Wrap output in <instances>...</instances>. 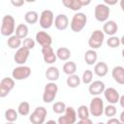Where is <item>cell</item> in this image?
<instances>
[{
    "instance_id": "obj_20",
    "label": "cell",
    "mask_w": 124,
    "mask_h": 124,
    "mask_svg": "<svg viewBox=\"0 0 124 124\" xmlns=\"http://www.w3.org/2000/svg\"><path fill=\"white\" fill-rule=\"evenodd\" d=\"M108 67L106 62H103V61L97 62L94 66V74L97 77H100V78L105 77L108 74Z\"/></svg>"
},
{
    "instance_id": "obj_15",
    "label": "cell",
    "mask_w": 124,
    "mask_h": 124,
    "mask_svg": "<svg viewBox=\"0 0 124 124\" xmlns=\"http://www.w3.org/2000/svg\"><path fill=\"white\" fill-rule=\"evenodd\" d=\"M106 89V85L102 80H94L90 83L88 87V91L92 96H98L102 93H104Z\"/></svg>"
},
{
    "instance_id": "obj_32",
    "label": "cell",
    "mask_w": 124,
    "mask_h": 124,
    "mask_svg": "<svg viewBox=\"0 0 124 124\" xmlns=\"http://www.w3.org/2000/svg\"><path fill=\"white\" fill-rule=\"evenodd\" d=\"M18 112L14 108H8L5 111V118L7 122H15L17 120Z\"/></svg>"
},
{
    "instance_id": "obj_6",
    "label": "cell",
    "mask_w": 124,
    "mask_h": 124,
    "mask_svg": "<svg viewBox=\"0 0 124 124\" xmlns=\"http://www.w3.org/2000/svg\"><path fill=\"white\" fill-rule=\"evenodd\" d=\"M109 14H110V9L106 4L101 3V4L96 5L95 10H94V16L98 21H100V22L108 21Z\"/></svg>"
},
{
    "instance_id": "obj_45",
    "label": "cell",
    "mask_w": 124,
    "mask_h": 124,
    "mask_svg": "<svg viewBox=\"0 0 124 124\" xmlns=\"http://www.w3.org/2000/svg\"><path fill=\"white\" fill-rule=\"evenodd\" d=\"M44 124H58L55 120H47L46 122H45Z\"/></svg>"
},
{
    "instance_id": "obj_19",
    "label": "cell",
    "mask_w": 124,
    "mask_h": 124,
    "mask_svg": "<svg viewBox=\"0 0 124 124\" xmlns=\"http://www.w3.org/2000/svg\"><path fill=\"white\" fill-rule=\"evenodd\" d=\"M111 76L118 84L124 85V67L115 66L111 71Z\"/></svg>"
},
{
    "instance_id": "obj_21",
    "label": "cell",
    "mask_w": 124,
    "mask_h": 124,
    "mask_svg": "<svg viewBox=\"0 0 124 124\" xmlns=\"http://www.w3.org/2000/svg\"><path fill=\"white\" fill-rule=\"evenodd\" d=\"M46 78L50 82H54L59 78V70L57 67L50 66L46 71Z\"/></svg>"
},
{
    "instance_id": "obj_28",
    "label": "cell",
    "mask_w": 124,
    "mask_h": 124,
    "mask_svg": "<svg viewBox=\"0 0 124 124\" xmlns=\"http://www.w3.org/2000/svg\"><path fill=\"white\" fill-rule=\"evenodd\" d=\"M38 19H40L39 15L35 11H28L24 15V20L29 24H35L38 21Z\"/></svg>"
},
{
    "instance_id": "obj_9",
    "label": "cell",
    "mask_w": 124,
    "mask_h": 124,
    "mask_svg": "<svg viewBox=\"0 0 124 124\" xmlns=\"http://www.w3.org/2000/svg\"><path fill=\"white\" fill-rule=\"evenodd\" d=\"M54 22V16L50 10H44L40 15L39 23L43 29H49Z\"/></svg>"
},
{
    "instance_id": "obj_22",
    "label": "cell",
    "mask_w": 124,
    "mask_h": 124,
    "mask_svg": "<svg viewBox=\"0 0 124 124\" xmlns=\"http://www.w3.org/2000/svg\"><path fill=\"white\" fill-rule=\"evenodd\" d=\"M98 59V54L95 49H88L84 53V61L87 65H94L96 64Z\"/></svg>"
},
{
    "instance_id": "obj_47",
    "label": "cell",
    "mask_w": 124,
    "mask_h": 124,
    "mask_svg": "<svg viewBox=\"0 0 124 124\" xmlns=\"http://www.w3.org/2000/svg\"><path fill=\"white\" fill-rule=\"evenodd\" d=\"M120 44H121L122 46H124V35L120 38Z\"/></svg>"
},
{
    "instance_id": "obj_29",
    "label": "cell",
    "mask_w": 124,
    "mask_h": 124,
    "mask_svg": "<svg viewBox=\"0 0 124 124\" xmlns=\"http://www.w3.org/2000/svg\"><path fill=\"white\" fill-rule=\"evenodd\" d=\"M63 72L68 75V76H71V75H74L77 71V64L74 62V61H68L66 62L64 65H63Z\"/></svg>"
},
{
    "instance_id": "obj_42",
    "label": "cell",
    "mask_w": 124,
    "mask_h": 124,
    "mask_svg": "<svg viewBox=\"0 0 124 124\" xmlns=\"http://www.w3.org/2000/svg\"><path fill=\"white\" fill-rule=\"evenodd\" d=\"M79 3H80V5H81V7H84V6L89 5V4L91 3V1H90V0H79Z\"/></svg>"
},
{
    "instance_id": "obj_51",
    "label": "cell",
    "mask_w": 124,
    "mask_h": 124,
    "mask_svg": "<svg viewBox=\"0 0 124 124\" xmlns=\"http://www.w3.org/2000/svg\"><path fill=\"white\" fill-rule=\"evenodd\" d=\"M119 124H124V123H122V122H120V123H119Z\"/></svg>"
},
{
    "instance_id": "obj_49",
    "label": "cell",
    "mask_w": 124,
    "mask_h": 124,
    "mask_svg": "<svg viewBox=\"0 0 124 124\" xmlns=\"http://www.w3.org/2000/svg\"><path fill=\"white\" fill-rule=\"evenodd\" d=\"M5 124H16L15 122H7V123H5Z\"/></svg>"
},
{
    "instance_id": "obj_35",
    "label": "cell",
    "mask_w": 124,
    "mask_h": 124,
    "mask_svg": "<svg viewBox=\"0 0 124 124\" xmlns=\"http://www.w3.org/2000/svg\"><path fill=\"white\" fill-rule=\"evenodd\" d=\"M107 45L111 47V48H115V47H118L121 44H120V39L116 36H111L108 39L107 41Z\"/></svg>"
},
{
    "instance_id": "obj_16",
    "label": "cell",
    "mask_w": 124,
    "mask_h": 124,
    "mask_svg": "<svg viewBox=\"0 0 124 124\" xmlns=\"http://www.w3.org/2000/svg\"><path fill=\"white\" fill-rule=\"evenodd\" d=\"M42 54H43V59L46 64H53L57 59L56 52H54L51 46L42 47Z\"/></svg>"
},
{
    "instance_id": "obj_34",
    "label": "cell",
    "mask_w": 124,
    "mask_h": 124,
    "mask_svg": "<svg viewBox=\"0 0 124 124\" xmlns=\"http://www.w3.org/2000/svg\"><path fill=\"white\" fill-rule=\"evenodd\" d=\"M92 79H93V73L91 70H85L82 74V77H81V80L84 84H90L92 82Z\"/></svg>"
},
{
    "instance_id": "obj_50",
    "label": "cell",
    "mask_w": 124,
    "mask_h": 124,
    "mask_svg": "<svg viewBox=\"0 0 124 124\" xmlns=\"http://www.w3.org/2000/svg\"><path fill=\"white\" fill-rule=\"evenodd\" d=\"M97 124H105V123H104V122H98Z\"/></svg>"
},
{
    "instance_id": "obj_25",
    "label": "cell",
    "mask_w": 124,
    "mask_h": 124,
    "mask_svg": "<svg viewBox=\"0 0 124 124\" xmlns=\"http://www.w3.org/2000/svg\"><path fill=\"white\" fill-rule=\"evenodd\" d=\"M62 4L66 8H68L72 11H75V12H78V10H80L82 8L79 3V0H63Z\"/></svg>"
},
{
    "instance_id": "obj_7",
    "label": "cell",
    "mask_w": 124,
    "mask_h": 124,
    "mask_svg": "<svg viewBox=\"0 0 124 124\" xmlns=\"http://www.w3.org/2000/svg\"><path fill=\"white\" fill-rule=\"evenodd\" d=\"M104 101L100 98V97H94L89 105V111L90 113L95 116V117H99L104 113Z\"/></svg>"
},
{
    "instance_id": "obj_3",
    "label": "cell",
    "mask_w": 124,
    "mask_h": 124,
    "mask_svg": "<svg viewBox=\"0 0 124 124\" xmlns=\"http://www.w3.org/2000/svg\"><path fill=\"white\" fill-rule=\"evenodd\" d=\"M58 92V86L55 82H48L46 84L45 89H44V93H43V101L45 103H51L55 97L56 94Z\"/></svg>"
},
{
    "instance_id": "obj_24",
    "label": "cell",
    "mask_w": 124,
    "mask_h": 124,
    "mask_svg": "<svg viewBox=\"0 0 124 124\" xmlns=\"http://www.w3.org/2000/svg\"><path fill=\"white\" fill-rule=\"evenodd\" d=\"M15 35L16 37H18L19 39H26L27 35H28V27L26 24L24 23H20L16 26V31H15Z\"/></svg>"
},
{
    "instance_id": "obj_38",
    "label": "cell",
    "mask_w": 124,
    "mask_h": 124,
    "mask_svg": "<svg viewBox=\"0 0 124 124\" xmlns=\"http://www.w3.org/2000/svg\"><path fill=\"white\" fill-rule=\"evenodd\" d=\"M24 0H11V4L15 7H21L22 5H24Z\"/></svg>"
},
{
    "instance_id": "obj_33",
    "label": "cell",
    "mask_w": 124,
    "mask_h": 124,
    "mask_svg": "<svg viewBox=\"0 0 124 124\" xmlns=\"http://www.w3.org/2000/svg\"><path fill=\"white\" fill-rule=\"evenodd\" d=\"M67 106L64 102H55L52 106V110L57 114H62L65 112Z\"/></svg>"
},
{
    "instance_id": "obj_8",
    "label": "cell",
    "mask_w": 124,
    "mask_h": 124,
    "mask_svg": "<svg viewBox=\"0 0 124 124\" xmlns=\"http://www.w3.org/2000/svg\"><path fill=\"white\" fill-rule=\"evenodd\" d=\"M77 111L73 107H67L64 114L57 120L58 124H75L77 122Z\"/></svg>"
},
{
    "instance_id": "obj_27",
    "label": "cell",
    "mask_w": 124,
    "mask_h": 124,
    "mask_svg": "<svg viewBox=\"0 0 124 124\" xmlns=\"http://www.w3.org/2000/svg\"><path fill=\"white\" fill-rule=\"evenodd\" d=\"M7 44H8V46L12 49H18L19 47H21L20 46H21V39H19L16 35H13V36L8 38Z\"/></svg>"
},
{
    "instance_id": "obj_43",
    "label": "cell",
    "mask_w": 124,
    "mask_h": 124,
    "mask_svg": "<svg viewBox=\"0 0 124 124\" xmlns=\"http://www.w3.org/2000/svg\"><path fill=\"white\" fill-rule=\"evenodd\" d=\"M119 104H120V106L124 108V95H122V96H120V99H119Z\"/></svg>"
},
{
    "instance_id": "obj_44",
    "label": "cell",
    "mask_w": 124,
    "mask_h": 124,
    "mask_svg": "<svg viewBox=\"0 0 124 124\" xmlns=\"http://www.w3.org/2000/svg\"><path fill=\"white\" fill-rule=\"evenodd\" d=\"M119 120H120V122H122V123H124V110L120 113V116H119Z\"/></svg>"
},
{
    "instance_id": "obj_5",
    "label": "cell",
    "mask_w": 124,
    "mask_h": 124,
    "mask_svg": "<svg viewBox=\"0 0 124 124\" xmlns=\"http://www.w3.org/2000/svg\"><path fill=\"white\" fill-rule=\"evenodd\" d=\"M46 114L47 110L45 107H37L34 111L30 114L29 120L32 124H44L46 121Z\"/></svg>"
},
{
    "instance_id": "obj_1",
    "label": "cell",
    "mask_w": 124,
    "mask_h": 124,
    "mask_svg": "<svg viewBox=\"0 0 124 124\" xmlns=\"http://www.w3.org/2000/svg\"><path fill=\"white\" fill-rule=\"evenodd\" d=\"M16 20L13 16L6 15L2 18V24H1V34L6 37L13 36V33L16 31Z\"/></svg>"
},
{
    "instance_id": "obj_2",
    "label": "cell",
    "mask_w": 124,
    "mask_h": 124,
    "mask_svg": "<svg viewBox=\"0 0 124 124\" xmlns=\"http://www.w3.org/2000/svg\"><path fill=\"white\" fill-rule=\"evenodd\" d=\"M87 22V16H85V14L83 13H77L74 15L71 23H70V27L72 29V31L78 33L80 32L86 25Z\"/></svg>"
},
{
    "instance_id": "obj_31",
    "label": "cell",
    "mask_w": 124,
    "mask_h": 124,
    "mask_svg": "<svg viewBox=\"0 0 124 124\" xmlns=\"http://www.w3.org/2000/svg\"><path fill=\"white\" fill-rule=\"evenodd\" d=\"M17 112H18V114H20L22 116L28 115L29 112H30V105H29V103L25 102V101L21 102L17 107Z\"/></svg>"
},
{
    "instance_id": "obj_30",
    "label": "cell",
    "mask_w": 124,
    "mask_h": 124,
    "mask_svg": "<svg viewBox=\"0 0 124 124\" xmlns=\"http://www.w3.org/2000/svg\"><path fill=\"white\" fill-rule=\"evenodd\" d=\"M89 108H87L85 105H81L78 108V117L79 118V120L82 119H88L89 118Z\"/></svg>"
},
{
    "instance_id": "obj_10",
    "label": "cell",
    "mask_w": 124,
    "mask_h": 124,
    "mask_svg": "<svg viewBox=\"0 0 124 124\" xmlns=\"http://www.w3.org/2000/svg\"><path fill=\"white\" fill-rule=\"evenodd\" d=\"M30 75H31V69H30V67L25 66V65L17 66L12 72L13 78L16 79V80H23V79H26L27 78H29Z\"/></svg>"
},
{
    "instance_id": "obj_23",
    "label": "cell",
    "mask_w": 124,
    "mask_h": 124,
    "mask_svg": "<svg viewBox=\"0 0 124 124\" xmlns=\"http://www.w3.org/2000/svg\"><path fill=\"white\" fill-rule=\"evenodd\" d=\"M56 56L61 61H67L71 56V50L68 47H65V46L59 47L56 50Z\"/></svg>"
},
{
    "instance_id": "obj_18",
    "label": "cell",
    "mask_w": 124,
    "mask_h": 124,
    "mask_svg": "<svg viewBox=\"0 0 124 124\" xmlns=\"http://www.w3.org/2000/svg\"><path fill=\"white\" fill-rule=\"evenodd\" d=\"M118 30V25L115 21L113 20H108L105 22L103 26V32L104 34H107L108 36H115L116 32Z\"/></svg>"
},
{
    "instance_id": "obj_48",
    "label": "cell",
    "mask_w": 124,
    "mask_h": 124,
    "mask_svg": "<svg viewBox=\"0 0 124 124\" xmlns=\"http://www.w3.org/2000/svg\"><path fill=\"white\" fill-rule=\"evenodd\" d=\"M122 57H123V60H124V48L122 49Z\"/></svg>"
},
{
    "instance_id": "obj_17",
    "label": "cell",
    "mask_w": 124,
    "mask_h": 124,
    "mask_svg": "<svg viewBox=\"0 0 124 124\" xmlns=\"http://www.w3.org/2000/svg\"><path fill=\"white\" fill-rule=\"evenodd\" d=\"M54 26L57 30H66L69 26V18L64 14H59L54 18Z\"/></svg>"
},
{
    "instance_id": "obj_4",
    "label": "cell",
    "mask_w": 124,
    "mask_h": 124,
    "mask_svg": "<svg viewBox=\"0 0 124 124\" xmlns=\"http://www.w3.org/2000/svg\"><path fill=\"white\" fill-rule=\"evenodd\" d=\"M105 39V34L103 31L97 29L92 32L88 39V46L91 47V49H97L103 46Z\"/></svg>"
},
{
    "instance_id": "obj_14",
    "label": "cell",
    "mask_w": 124,
    "mask_h": 124,
    "mask_svg": "<svg viewBox=\"0 0 124 124\" xmlns=\"http://www.w3.org/2000/svg\"><path fill=\"white\" fill-rule=\"evenodd\" d=\"M104 96H105L106 100L108 102V104H110V105H114L116 103H119L120 94L113 87L106 88L105 91H104Z\"/></svg>"
},
{
    "instance_id": "obj_12",
    "label": "cell",
    "mask_w": 124,
    "mask_h": 124,
    "mask_svg": "<svg viewBox=\"0 0 124 124\" xmlns=\"http://www.w3.org/2000/svg\"><path fill=\"white\" fill-rule=\"evenodd\" d=\"M29 54H30V50L25 48L24 46H21L18 49H16V53L14 55V60L19 66L20 65H24L26 63L28 57H29Z\"/></svg>"
},
{
    "instance_id": "obj_36",
    "label": "cell",
    "mask_w": 124,
    "mask_h": 124,
    "mask_svg": "<svg viewBox=\"0 0 124 124\" xmlns=\"http://www.w3.org/2000/svg\"><path fill=\"white\" fill-rule=\"evenodd\" d=\"M104 113H105L106 116L111 118V117H113V116L116 114V108H115L113 105H110V104H109V105H108V106L105 108Z\"/></svg>"
},
{
    "instance_id": "obj_11",
    "label": "cell",
    "mask_w": 124,
    "mask_h": 124,
    "mask_svg": "<svg viewBox=\"0 0 124 124\" xmlns=\"http://www.w3.org/2000/svg\"><path fill=\"white\" fill-rule=\"evenodd\" d=\"M15 87V79L13 78H4L0 81V97L5 98Z\"/></svg>"
},
{
    "instance_id": "obj_40",
    "label": "cell",
    "mask_w": 124,
    "mask_h": 124,
    "mask_svg": "<svg viewBox=\"0 0 124 124\" xmlns=\"http://www.w3.org/2000/svg\"><path fill=\"white\" fill-rule=\"evenodd\" d=\"M76 124H93L91 119H82V120H78V122H76Z\"/></svg>"
},
{
    "instance_id": "obj_26",
    "label": "cell",
    "mask_w": 124,
    "mask_h": 124,
    "mask_svg": "<svg viewBox=\"0 0 124 124\" xmlns=\"http://www.w3.org/2000/svg\"><path fill=\"white\" fill-rule=\"evenodd\" d=\"M66 83L70 88H77L80 84V78L76 74L68 76V78L66 79Z\"/></svg>"
},
{
    "instance_id": "obj_39",
    "label": "cell",
    "mask_w": 124,
    "mask_h": 124,
    "mask_svg": "<svg viewBox=\"0 0 124 124\" xmlns=\"http://www.w3.org/2000/svg\"><path fill=\"white\" fill-rule=\"evenodd\" d=\"M119 123H120V120H119V119L114 118V117H111V118H109V119L107 121L106 124H119Z\"/></svg>"
},
{
    "instance_id": "obj_41",
    "label": "cell",
    "mask_w": 124,
    "mask_h": 124,
    "mask_svg": "<svg viewBox=\"0 0 124 124\" xmlns=\"http://www.w3.org/2000/svg\"><path fill=\"white\" fill-rule=\"evenodd\" d=\"M117 3V0H104V4H106L107 6H112L115 5Z\"/></svg>"
},
{
    "instance_id": "obj_13",
    "label": "cell",
    "mask_w": 124,
    "mask_h": 124,
    "mask_svg": "<svg viewBox=\"0 0 124 124\" xmlns=\"http://www.w3.org/2000/svg\"><path fill=\"white\" fill-rule=\"evenodd\" d=\"M35 39H36V42L42 47L50 46L51 44H52V38L46 31H39V32H37L36 36H35Z\"/></svg>"
},
{
    "instance_id": "obj_37",
    "label": "cell",
    "mask_w": 124,
    "mask_h": 124,
    "mask_svg": "<svg viewBox=\"0 0 124 124\" xmlns=\"http://www.w3.org/2000/svg\"><path fill=\"white\" fill-rule=\"evenodd\" d=\"M22 46H24L25 48H27V49H32V48H34V46H35V41L33 40V39H31V38H26V39H24L23 40V43H22Z\"/></svg>"
},
{
    "instance_id": "obj_46",
    "label": "cell",
    "mask_w": 124,
    "mask_h": 124,
    "mask_svg": "<svg viewBox=\"0 0 124 124\" xmlns=\"http://www.w3.org/2000/svg\"><path fill=\"white\" fill-rule=\"evenodd\" d=\"M120 8H121V10L124 12V0H121V1H120Z\"/></svg>"
}]
</instances>
